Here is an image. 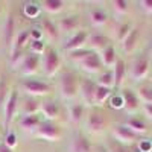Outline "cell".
<instances>
[{"label": "cell", "instance_id": "cell-1", "mask_svg": "<svg viewBox=\"0 0 152 152\" xmlns=\"http://www.w3.org/2000/svg\"><path fill=\"white\" fill-rule=\"evenodd\" d=\"M79 79L70 72H62L58 76V93L64 100H75L79 96Z\"/></svg>", "mask_w": 152, "mask_h": 152}, {"label": "cell", "instance_id": "cell-2", "mask_svg": "<svg viewBox=\"0 0 152 152\" xmlns=\"http://www.w3.org/2000/svg\"><path fill=\"white\" fill-rule=\"evenodd\" d=\"M61 56L52 47H46V52L41 56V70L47 78H55L61 70Z\"/></svg>", "mask_w": 152, "mask_h": 152}, {"label": "cell", "instance_id": "cell-3", "mask_svg": "<svg viewBox=\"0 0 152 152\" xmlns=\"http://www.w3.org/2000/svg\"><path fill=\"white\" fill-rule=\"evenodd\" d=\"M34 137L37 138H41V140H46V142H59L62 138V129L59 128V125H56L55 122H41L40 126L32 132Z\"/></svg>", "mask_w": 152, "mask_h": 152}, {"label": "cell", "instance_id": "cell-4", "mask_svg": "<svg viewBox=\"0 0 152 152\" xmlns=\"http://www.w3.org/2000/svg\"><path fill=\"white\" fill-rule=\"evenodd\" d=\"M149 70H151V59L146 53L143 55H138L129 67V78L134 81V82H142L143 79L148 78L149 75Z\"/></svg>", "mask_w": 152, "mask_h": 152}, {"label": "cell", "instance_id": "cell-5", "mask_svg": "<svg viewBox=\"0 0 152 152\" xmlns=\"http://www.w3.org/2000/svg\"><path fill=\"white\" fill-rule=\"evenodd\" d=\"M107 125H108V120L105 117V114L99 110H91L85 117V128L93 135L102 134L107 129Z\"/></svg>", "mask_w": 152, "mask_h": 152}, {"label": "cell", "instance_id": "cell-6", "mask_svg": "<svg viewBox=\"0 0 152 152\" xmlns=\"http://www.w3.org/2000/svg\"><path fill=\"white\" fill-rule=\"evenodd\" d=\"M111 137L114 138L116 142H119L120 145L123 146H134L137 142H138V137L137 134H134L128 126L123 125V123H119V125H114L111 128Z\"/></svg>", "mask_w": 152, "mask_h": 152}, {"label": "cell", "instance_id": "cell-7", "mask_svg": "<svg viewBox=\"0 0 152 152\" xmlns=\"http://www.w3.org/2000/svg\"><path fill=\"white\" fill-rule=\"evenodd\" d=\"M21 88L23 91L26 93L29 97H41V96H46L52 91V87L49 84L43 82V81H38V79H34V78H28L21 82Z\"/></svg>", "mask_w": 152, "mask_h": 152}, {"label": "cell", "instance_id": "cell-8", "mask_svg": "<svg viewBox=\"0 0 152 152\" xmlns=\"http://www.w3.org/2000/svg\"><path fill=\"white\" fill-rule=\"evenodd\" d=\"M18 104H20V96H18V91L15 90V88H12L6 102L3 105V126L8 129L11 122L14 120L15 114L18 111Z\"/></svg>", "mask_w": 152, "mask_h": 152}, {"label": "cell", "instance_id": "cell-9", "mask_svg": "<svg viewBox=\"0 0 152 152\" xmlns=\"http://www.w3.org/2000/svg\"><path fill=\"white\" fill-rule=\"evenodd\" d=\"M78 67L87 75H100L104 72V64L97 52H90L81 62H78Z\"/></svg>", "mask_w": 152, "mask_h": 152}, {"label": "cell", "instance_id": "cell-10", "mask_svg": "<svg viewBox=\"0 0 152 152\" xmlns=\"http://www.w3.org/2000/svg\"><path fill=\"white\" fill-rule=\"evenodd\" d=\"M88 37H90V32H88V31H85V29L78 31L76 34L70 35V38L64 44V49L67 50V52H75V50L85 49L87 47V41H88Z\"/></svg>", "mask_w": 152, "mask_h": 152}, {"label": "cell", "instance_id": "cell-11", "mask_svg": "<svg viewBox=\"0 0 152 152\" xmlns=\"http://www.w3.org/2000/svg\"><path fill=\"white\" fill-rule=\"evenodd\" d=\"M94 90H96V82L93 79H81L79 82V96L82 99V104L93 107L94 105Z\"/></svg>", "mask_w": 152, "mask_h": 152}, {"label": "cell", "instance_id": "cell-12", "mask_svg": "<svg viewBox=\"0 0 152 152\" xmlns=\"http://www.w3.org/2000/svg\"><path fill=\"white\" fill-rule=\"evenodd\" d=\"M123 96V104H125V111L128 114H135L138 110H142V102L138 99L135 90H131V88H123L120 91Z\"/></svg>", "mask_w": 152, "mask_h": 152}, {"label": "cell", "instance_id": "cell-13", "mask_svg": "<svg viewBox=\"0 0 152 152\" xmlns=\"http://www.w3.org/2000/svg\"><path fill=\"white\" fill-rule=\"evenodd\" d=\"M40 69H41V56L34 55V53H28L18 72L23 76H34L40 72Z\"/></svg>", "mask_w": 152, "mask_h": 152}, {"label": "cell", "instance_id": "cell-14", "mask_svg": "<svg viewBox=\"0 0 152 152\" xmlns=\"http://www.w3.org/2000/svg\"><path fill=\"white\" fill-rule=\"evenodd\" d=\"M58 29L59 34H76L78 31H81V20L78 15H66L61 17L58 21Z\"/></svg>", "mask_w": 152, "mask_h": 152}, {"label": "cell", "instance_id": "cell-15", "mask_svg": "<svg viewBox=\"0 0 152 152\" xmlns=\"http://www.w3.org/2000/svg\"><path fill=\"white\" fill-rule=\"evenodd\" d=\"M15 35H17V31H15V17H14V14H9V15L6 17V20H5L3 31H2L3 46H5L8 50H11Z\"/></svg>", "mask_w": 152, "mask_h": 152}, {"label": "cell", "instance_id": "cell-16", "mask_svg": "<svg viewBox=\"0 0 152 152\" xmlns=\"http://www.w3.org/2000/svg\"><path fill=\"white\" fill-rule=\"evenodd\" d=\"M123 125H126V126H128V128H129L134 134H137L138 137L148 134V131H149L148 120H146L145 117L137 116V114H131V116L123 122Z\"/></svg>", "mask_w": 152, "mask_h": 152}, {"label": "cell", "instance_id": "cell-17", "mask_svg": "<svg viewBox=\"0 0 152 152\" xmlns=\"http://www.w3.org/2000/svg\"><path fill=\"white\" fill-rule=\"evenodd\" d=\"M69 152H94V146L87 135L76 134L70 142Z\"/></svg>", "mask_w": 152, "mask_h": 152}, {"label": "cell", "instance_id": "cell-18", "mask_svg": "<svg viewBox=\"0 0 152 152\" xmlns=\"http://www.w3.org/2000/svg\"><path fill=\"white\" fill-rule=\"evenodd\" d=\"M59 104L53 99H46L41 102V108H40V114H43V117L47 122H55L59 117Z\"/></svg>", "mask_w": 152, "mask_h": 152}, {"label": "cell", "instance_id": "cell-19", "mask_svg": "<svg viewBox=\"0 0 152 152\" xmlns=\"http://www.w3.org/2000/svg\"><path fill=\"white\" fill-rule=\"evenodd\" d=\"M110 46V38L104 34H90L87 41V49L91 52H102L105 47Z\"/></svg>", "mask_w": 152, "mask_h": 152}, {"label": "cell", "instance_id": "cell-20", "mask_svg": "<svg viewBox=\"0 0 152 152\" xmlns=\"http://www.w3.org/2000/svg\"><path fill=\"white\" fill-rule=\"evenodd\" d=\"M138 40H140V29L134 26V28L131 29V32L128 34V37H126L125 40L120 43L122 52H123L125 55H131L134 50H135L137 44H138Z\"/></svg>", "mask_w": 152, "mask_h": 152}, {"label": "cell", "instance_id": "cell-21", "mask_svg": "<svg viewBox=\"0 0 152 152\" xmlns=\"http://www.w3.org/2000/svg\"><path fill=\"white\" fill-rule=\"evenodd\" d=\"M99 56H100V61H102V64H104V69H107V70H113V67L116 66V62L119 59L116 47L113 44L105 47L102 52H99Z\"/></svg>", "mask_w": 152, "mask_h": 152}, {"label": "cell", "instance_id": "cell-22", "mask_svg": "<svg viewBox=\"0 0 152 152\" xmlns=\"http://www.w3.org/2000/svg\"><path fill=\"white\" fill-rule=\"evenodd\" d=\"M85 117H87V114H85V105L82 102H73L69 107V120L73 125L82 123V120Z\"/></svg>", "mask_w": 152, "mask_h": 152}, {"label": "cell", "instance_id": "cell-23", "mask_svg": "<svg viewBox=\"0 0 152 152\" xmlns=\"http://www.w3.org/2000/svg\"><path fill=\"white\" fill-rule=\"evenodd\" d=\"M41 29H43V34L44 37L50 43H55L58 38H59V29H58V24L56 21L50 20V18H43V23H41Z\"/></svg>", "mask_w": 152, "mask_h": 152}, {"label": "cell", "instance_id": "cell-24", "mask_svg": "<svg viewBox=\"0 0 152 152\" xmlns=\"http://www.w3.org/2000/svg\"><path fill=\"white\" fill-rule=\"evenodd\" d=\"M88 18H90V23L93 26L102 28L108 21V12L104 8H91L88 11Z\"/></svg>", "mask_w": 152, "mask_h": 152}, {"label": "cell", "instance_id": "cell-25", "mask_svg": "<svg viewBox=\"0 0 152 152\" xmlns=\"http://www.w3.org/2000/svg\"><path fill=\"white\" fill-rule=\"evenodd\" d=\"M113 75H114V88H119L123 85L125 81V76H126V62L119 58L116 66L113 67Z\"/></svg>", "mask_w": 152, "mask_h": 152}, {"label": "cell", "instance_id": "cell-26", "mask_svg": "<svg viewBox=\"0 0 152 152\" xmlns=\"http://www.w3.org/2000/svg\"><path fill=\"white\" fill-rule=\"evenodd\" d=\"M20 128L23 131H28V132H34L38 126L41 123V119L38 114H31V116H23L20 119Z\"/></svg>", "mask_w": 152, "mask_h": 152}, {"label": "cell", "instance_id": "cell-27", "mask_svg": "<svg viewBox=\"0 0 152 152\" xmlns=\"http://www.w3.org/2000/svg\"><path fill=\"white\" fill-rule=\"evenodd\" d=\"M31 43V34L28 29H23V31H18L15 38H14V43H12V47L9 52H15V50H23L28 44Z\"/></svg>", "mask_w": 152, "mask_h": 152}, {"label": "cell", "instance_id": "cell-28", "mask_svg": "<svg viewBox=\"0 0 152 152\" xmlns=\"http://www.w3.org/2000/svg\"><path fill=\"white\" fill-rule=\"evenodd\" d=\"M41 8L47 14L56 15V14H61L66 9V2H62V0H44L41 3Z\"/></svg>", "mask_w": 152, "mask_h": 152}, {"label": "cell", "instance_id": "cell-29", "mask_svg": "<svg viewBox=\"0 0 152 152\" xmlns=\"http://www.w3.org/2000/svg\"><path fill=\"white\" fill-rule=\"evenodd\" d=\"M113 94L111 88H105V87H100L96 84V90H94V105L93 107H102L105 105V102H108L110 97Z\"/></svg>", "mask_w": 152, "mask_h": 152}, {"label": "cell", "instance_id": "cell-30", "mask_svg": "<svg viewBox=\"0 0 152 152\" xmlns=\"http://www.w3.org/2000/svg\"><path fill=\"white\" fill-rule=\"evenodd\" d=\"M41 108V102H38L35 97H26L23 100V105H21V113L23 116H31V114H38Z\"/></svg>", "mask_w": 152, "mask_h": 152}, {"label": "cell", "instance_id": "cell-31", "mask_svg": "<svg viewBox=\"0 0 152 152\" xmlns=\"http://www.w3.org/2000/svg\"><path fill=\"white\" fill-rule=\"evenodd\" d=\"M135 93L142 104H152V84H140L135 88Z\"/></svg>", "mask_w": 152, "mask_h": 152}, {"label": "cell", "instance_id": "cell-32", "mask_svg": "<svg viewBox=\"0 0 152 152\" xmlns=\"http://www.w3.org/2000/svg\"><path fill=\"white\" fill-rule=\"evenodd\" d=\"M26 55L28 53H24L23 50H15V52H9V67H11V70H20V67H21V64H23V61H24V58H26Z\"/></svg>", "mask_w": 152, "mask_h": 152}, {"label": "cell", "instance_id": "cell-33", "mask_svg": "<svg viewBox=\"0 0 152 152\" xmlns=\"http://www.w3.org/2000/svg\"><path fill=\"white\" fill-rule=\"evenodd\" d=\"M97 85L100 87H105V88H114V75H113V70H105L102 72L99 76H97V79L94 81Z\"/></svg>", "mask_w": 152, "mask_h": 152}, {"label": "cell", "instance_id": "cell-34", "mask_svg": "<svg viewBox=\"0 0 152 152\" xmlns=\"http://www.w3.org/2000/svg\"><path fill=\"white\" fill-rule=\"evenodd\" d=\"M41 14V6L37 2H28L23 5V15L28 18H37Z\"/></svg>", "mask_w": 152, "mask_h": 152}, {"label": "cell", "instance_id": "cell-35", "mask_svg": "<svg viewBox=\"0 0 152 152\" xmlns=\"http://www.w3.org/2000/svg\"><path fill=\"white\" fill-rule=\"evenodd\" d=\"M111 8H113L116 15L125 17V15H128V12H129V2H126V0H113Z\"/></svg>", "mask_w": 152, "mask_h": 152}, {"label": "cell", "instance_id": "cell-36", "mask_svg": "<svg viewBox=\"0 0 152 152\" xmlns=\"http://www.w3.org/2000/svg\"><path fill=\"white\" fill-rule=\"evenodd\" d=\"M134 26L129 23V21H123V23H120L119 26H117V29H116V41L117 43H122L126 37H128V34L131 32V29H132Z\"/></svg>", "mask_w": 152, "mask_h": 152}, {"label": "cell", "instance_id": "cell-37", "mask_svg": "<svg viewBox=\"0 0 152 152\" xmlns=\"http://www.w3.org/2000/svg\"><path fill=\"white\" fill-rule=\"evenodd\" d=\"M108 104H110V107L114 108V110H123V108H125V104H123V96H122V93H120V91H119V93H113L111 97H110V100H108Z\"/></svg>", "mask_w": 152, "mask_h": 152}, {"label": "cell", "instance_id": "cell-38", "mask_svg": "<svg viewBox=\"0 0 152 152\" xmlns=\"http://www.w3.org/2000/svg\"><path fill=\"white\" fill-rule=\"evenodd\" d=\"M31 47V53L38 55V56H43V53L46 52V43L43 40H38V41H31L29 43Z\"/></svg>", "mask_w": 152, "mask_h": 152}, {"label": "cell", "instance_id": "cell-39", "mask_svg": "<svg viewBox=\"0 0 152 152\" xmlns=\"http://www.w3.org/2000/svg\"><path fill=\"white\" fill-rule=\"evenodd\" d=\"M9 93H11L9 85H8V82L2 78V79H0V108H3V105H5V102H6Z\"/></svg>", "mask_w": 152, "mask_h": 152}, {"label": "cell", "instance_id": "cell-40", "mask_svg": "<svg viewBox=\"0 0 152 152\" xmlns=\"http://www.w3.org/2000/svg\"><path fill=\"white\" fill-rule=\"evenodd\" d=\"M91 50H88L87 47L85 49H81V50H75V52H69V58L73 61V62H76V64H78V62H81L88 53H90Z\"/></svg>", "mask_w": 152, "mask_h": 152}, {"label": "cell", "instance_id": "cell-41", "mask_svg": "<svg viewBox=\"0 0 152 152\" xmlns=\"http://www.w3.org/2000/svg\"><path fill=\"white\" fill-rule=\"evenodd\" d=\"M105 148L108 149V152H129L128 149H126V146L120 145L119 142L114 140V138H111V140H108V142H107Z\"/></svg>", "mask_w": 152, "mask_h": 152}, {"label": "cell", "instance_id": "cell-42", "mask_svg": "<svg viewBox=\"0 0 152 152\" xmlns=\"http://www.w3.org/2000/svg\"><path fill=\"white\" fill-rule=\"evenodd\" d=\"M3 143L9 148V149H14L17 145H18V140H17V134L14 131H8L6 135H5V140Z\"/></svg>", "mask_w": 152, "mask_h": 152}, {"label": "cell", "instance_id": "cell-43", "mask_svg": "<svg viewBox=\"0 0 152 152\" xmlns=\"http://www.w3.org/2000/svg\"><path fill=\"white\" fill-rule=\"evenodd\" d=\"M135 146L142 152H152V140H149V138H138Z\"/></svg>", "mask_w": 152, "mask_h": 152}, {"label": "cell", "instance_id": "cell-44", "mask_svg": "<svg viewBox=\"0 0 152 152\" xmlns=\"http://www.w3.org/2000/svg\"><path fill=\"white\" fill-rule=\"evenodd\" d=\"M29 34H31V41L43 40V37H44L43 29H40V28H32V29H29Z\"/></svg>", "mask_w": 152, "mask_h": 152}, {"label": "cell", "instance_id": "cell-45", "mask_svg": "<svg viewBox=\"0 0 152 152\" xmlns=\"http://www.w3.org/2000/svg\"><path fill=\"white\" fill-rule=\"evenodd\" d=\"M138 5H140V9L145 14L148 15L152 14V0H142V2H138Z\"/></svg>", "mask_w": 152, "mask_h": 152}, {"label": "cell", "instance_id": "cell-46", "mask_svg": "<svg viewBox=\"0 0 152 152\" xmlns=\"http://www.w3.org/2000/svg\"><path fill=\"white\" fill-rule=\"evenodd\" d=\"M142 111L145 114V119L152 122V104H142Z\"/></svg>", "mask_w": 152, "mask_h": 152}, {"label": "cell", "instance_id": "cell-47", "mask_svg": "<svg viewBox=\"0 0 152 152\" xmlns=\"http://www.w3.org/2000/svg\"><path fill=\"white\" fill-rule=\"evenodd\" d=\"M0 152H12V149H9V148L2 142V143H0Z\"/></svg>", "mask_w": 152, "mask_h": 152}, {"label": "cell", "instance_id": "cell-48", "mask_svg": "<svg viewBox=\"0 0 152 152\" xmlns=\"http://www.w3.org/2000/svg\"><path fill=\"white\" fill-rule=\"evenodd\" d=\"M94 152H108V149L105 148V145H100L99 148H96V149H94Z\"/></svg>", "mask_w": 152, "mask_h": 152}, {"label": "cell", "instance_id": "cell-49", "mask_svg": "<svg viewBox=\"0 0 152 152\" xmlns=\"http://www.w3.org/2000/svg\"><path fill=\"white\" fill-rule=\"evenodd\" d=\"M129 152H142V151H140V149H138V148H137V146L134 145V146H132V149H131Z\"/></svg>", "mask_w": 152, "mask_h": 152}, {"label": "cell", "instance_id": "cell-50", "mask_svg": "<svg viewBox=\"0 0 152 152\" xmlns=\"http://www.w3.org/2000/svg\"><path fill=\"white\" fill-rule=\"evenodd\" d=\"M151 84H152V75H151Z\"/></svg>", "mask_w": 152, "mask_h": 152}, {"label": "cell", "instance_id": "cell-51", "mask_svg": "<svg viewBox=\"0 0 152 152\" xmlns=\"http://www.w3.org/2000/svg\"><path fill=\"white\" fill-rule=\"evenodd\" d=\"M0 79H2V75H0Z\"/></svg>", "mask_w": 152, "mask_h": 152}, {"label": "cell", "instance_id": "cell-52", "mask_svg": "<svg viewBox=\"0 0 152 152\" xmlns=\"http://www.w3.org/2000/svg\"><path fill=\"white\" fill-rule=\"evenodd\" d=\"M151 58H152V53H151Z\"/></svg>", "mask_w": 152, "mask_h": 152}, {"label": "cell", "instance_id": "cell-53", "mask_svg": "<svg viewBox=\"0 0 152 152\" xmlns=\"http://www.w3.org/2000/svg\"><path fill=\"white\" fill-rule=\"evenodd\" d=\"M0 143H2V142H0Z\"/></svg>", "mask_w": 152, "mask_h": 152}]
</instances>
